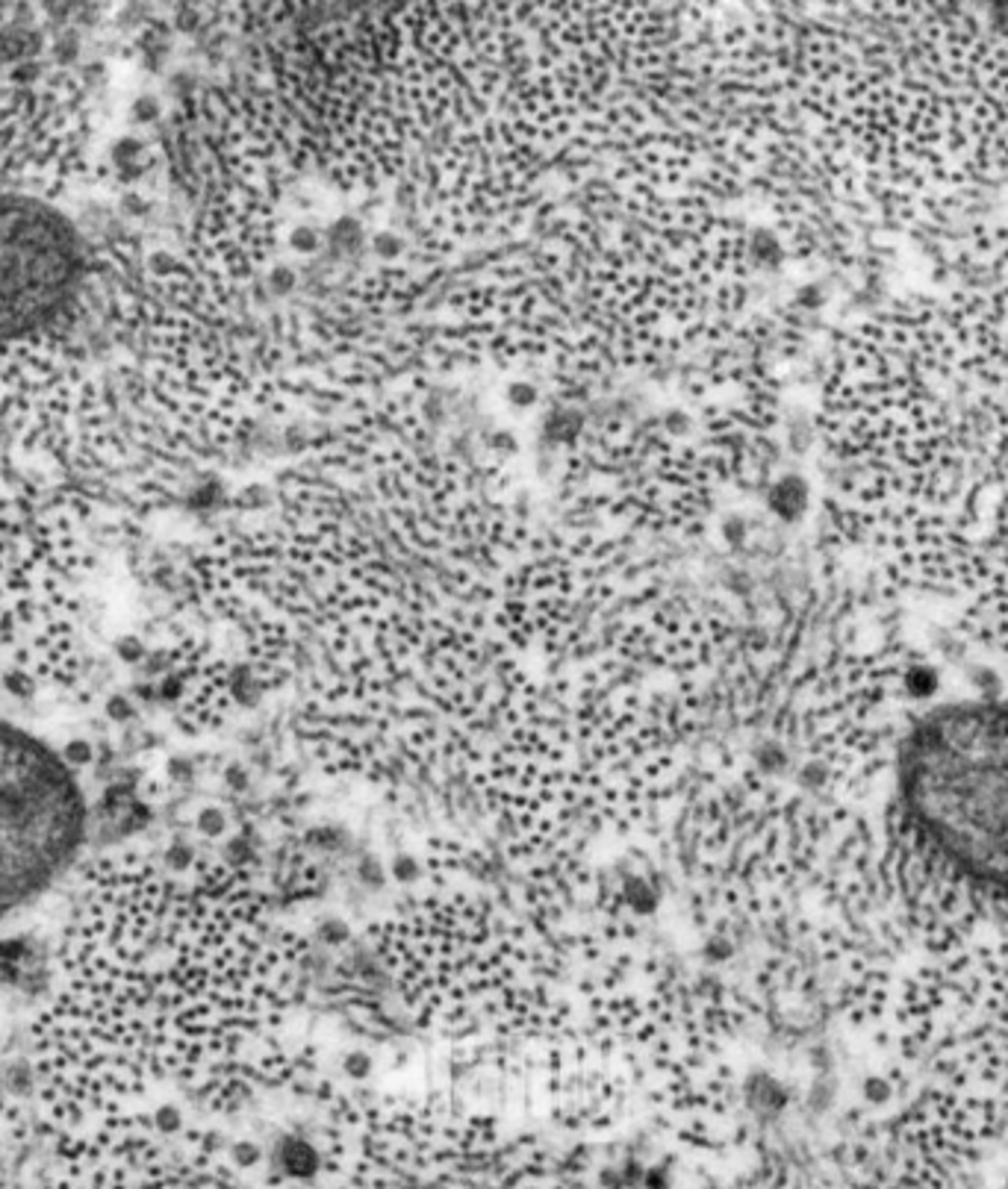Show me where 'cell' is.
I'll return each instance as SVG.
<instances>
[{
  "instance_id": "cell-8",
  "label": "cell",
  "mask_w": 1008,
  "mask_h": 1189,
  "mask_svg": "<svg viewBox=\"0 0 1008 1189\" xmlns=\"http://www.w3.org/2000/svg\"><path fill=\"white\" fill-rule=\"evenodd\" d=\"M327 239H330V244H334V248H342V251H354L360 241H363V227H360L354 218H340L337 225L330 227Z\"/></svg>"
},
{
  "instance_id": "cell-3",
  "label": "cell",
  "mask_w": 1008,
  "mask_h": 1189,
  "mask_svg": "<svg viewBox=\"0 0 1008 1189\" xmlns=\"http://www.w3.org/2000/svg\"><path fill=\"white\" fill-rule=\"evenodd\" d=\"M89 836V801L63 751L0 719V910L66 878Z\"/></svg>"
},
{
  "instance_id": "cell-13",
  "label": "cell",
  "mask_w": 1008,
  "mask_h": 1189,
  "mask_svg": "<svg viewBox=\"0 0 1008 1189\" xmlns=\"http://www.w3.org/2000/svg\"><path fill=\"white\" fill-rule=\"evenodd\" d=\"M316 848H322V852H337L340 848V831L337 827H330V824H319L316 831H313V839H310Z\"/></svg>"
},
{
  "instance_id": "cell-19",
  "label": "cell",
  "mask_w": 1008,
  "mask_h": 1189,
  "mask_svg": "<svg viewBox=\"0 0 1008 1189\" xmlns=\"http://www.w3.org/2000/svg\"><path fill=\"white\" fill-rule=\"evenodd\" d=\"M799 304L814 312V309H820V306L826 304V292H823V286H805V289L799 292Z\"/></svg>"
},
{
  "instance_id": "cell-14",
  "label": "cell",
  "mask_w": 1008,
  "mask_h": 1189,
  "mask_svg": "<svg viewBox=\"0 0 1008 1189\" xmlns=\"http://www.w3.org/2000/svg\"><path fill=\"white\" fill-rule=\"evenodd\" d=\"M723 536H726V542L732 547L743 545V539H747V524H743V518H740V515H729V518L723 521Z\"/></svg>"
},
{
  "instance_id": "cell-7",
  "label": "cell",
  "mask_w": 1008,
  "mask_h": 1189,
  "mask_svg": "<svg viewBox=\"0 0 1008 1189\" xmlns=\"http://www.w3.org/2000/svg\"><path fill=\"white\" fill-rule=\"evenodd\" d=\"M316 939L322 946H327V949H340V946H345L351 939V931H348V925L340 916H327L316 925Z\"/></svg>"
},
{
  "instance_id": "cell-12",
  "label": "cell",
  "mask_w": 1008,
  "mask_h": 1189,
  "mask_svg": "<svg viewBox=\"0 0 1008 1189\" xmlns=\"http://www.w3.org/2000/svg\"><path fill=\"white\" fill-rule=\"evenodd\" d=\"M372 248H374V254H377V257L392 259V257H398V254H402L405 241L398 239L395 233H377V236H374V241H372Z\"/></svg>"
},
{
  "instance_id": "cell-4",
  "label": "cell",
  "mask_w": 1008,
  "mask_h": 1189,
  "mask_svg": "<svg viewBox=\"0 0 1008 1189\" xmlns=\"http://www.w3.org/2000/svg\"><path fill=\"white\" fill-rule=\"evenodd\" d=\"M766 507H770V513L779 515L781 521L797 524L811 507V483L802 474H781L766 492Z\"/></svg>"
},
{
  "instance_id": "cell-11",
  "label": "cell",
  "mask_w": 1008,
  "mask_h": 1189,
  "mask_svg": "<svg viewBox=\"0 0 1008 1189\" xmlns=\"http://www.w3.org/2000/svg\"><path fill=\"white\" fill-rule=\"evenodd\" d=\"M160 115H163V110H160L157 97H139L136 107H133V118H136L139 124H157Z\"/></svg>"
},
{
  "instance_id": "cell-15",
  "label": "cell",
  "mask_w": 1008,
  "mask_h": 1189,
  "mask_svg": "<svg viewBox=\"0 0 1008 1189\" xmlns=\"http://www.w3.org/2000/svg\"><path fill=\"white\" fill-rule=\"evenodd\" d=\"M507 401L513 403V406H520V410H528L531 403H537V389L528 387V383H513V387L507 389Z\"/></svg>"
},
{
  "instance_id": "cell-5",
  "label": "cell",
  "mask_w": 1008,
  "mask_h": 1189,
  "mask_svg": "<svg viewBox=\"0 0 1008 1189\" xmlns=\"http://www.w3.org/2000/svg\"><path fill=\"white\" fill-rule=\"evenodd\" d=\"M619 899H622V904H625L632 913H637V916H651V913L658 910V904H661V892H658V886L651 884L649 878H643V875H625L622 889H619Z\"/></svg>"
},
{
  "instance_id": "cell-9",
  "label": "cell",
  "mask_w": 1008,
  "mask_h": 1189,
  "mask_svg": "<svg viewBox=\"0 0 1008 1189\" xmlns=\"http://www.w3.org/2000/svg\"><path fill=\"white\" fill-rule=\"evenodd\" d=\"M290 244H293V251H298V254H316L319 244H322V236L316 233V227L298 225L290 233Z\"/></svg>"
},
{
  "instance_id": "cell-17",
  "label": "cell",
  "mask_w": 1008,
  "mask_h": 1189,
  "mask_svg": "<svg viewBox=\"0 0 1008 1189\" xmlns=\"http://www.w3.org/2000/svg\"><path fill=\"white\" fill-rule=\"evenodd\" d=\"M664 424H667L669 436H684L690 427H693V421H690V416L687 413H682V410H669L667 418H664Z\"/></svg>"
},
{
  "instance_id": "cell-18",
  "label": "cell",
  "mask_w": 1008,
  "mask_h": 1189,
  "mask_svg": "<svg viewBox=\"0 0 1008 1189\" xmlns=\"http://www.w3.org/2000/svg\"><path fill=\"white\" fill-rule=\"evenodd\" d=\"M360 881L369 886H381L384 884V868H381V863L377 860H363V866H360Z\"/></svg>"
},
{
  "instance_id": "cell-6",
  "label": "cell",
  "mask_w": 1008,
  "mask_h": 1189,
  "mask_svg": "<svg viewBox=\"0 0 1008 1189\" xmlns=\"http://www.w3.org/2000/svg\"><path fill=\"white\" fill-rule=\"evenodd\" d=\"M749 254H752V259L758 262V265H764V269H779L781 262H784V257H787V251H784V244H781V239L773 233V230H766V227H755L752 230V236H749Z\"/></svg>"
},
{
  "instance_id": "cell-1",
  "label": "cell",
  "mask_w": 1008,
  "mask_h": 1189,
  "mask_svg": "<svg viewBox=\"0 0 1008 1189\" xmlns=\"http://www.w3.org/2000/svg\"><path fill=\"white\" fill-rule=\"evenodd\" d=\"M74 884L30 1025L39 1119L157 1098L230 1113L272 1087L290 960L243 868L171 842L100 854Z\"/></svg>"
},
{
  "instance_id": "cell-2",
  "label": "cell",
  "mask_w": 1008,
  "mask_h": 1189,
  "mask_svg": "<svg viewBox=\"0 0 1008 1189\" xmlns=\"http://www.w3.org/2000/svg\"><path fill=\"white\" fill-rule=\"evenodd\" d=\"M888 810L935 866L1008 904V698L920 709L896 745Z\"/></svg>"
},
{
  "instance_id": "cell-16",
  "label": "cell",
  "mask_w": 1008,
  "mask_h": 1189,
  "mask_svg": "<svg viewBox=\"0 0 1008 1189\" xmlns=\"http://www.w3.org/2000/svg\"><path fill=\"white\" fill-rule=\"evenodd\" d=\"M295 286V274L290 272V269H275V272H269V289H272V295H290Z\"/></svg>"
},
{
  "instance_id": "cell-10",
  "label": "cell",
  "mask_w": 1008,
  "mask_h": 1189,
  "mask_svg": "<svg viewBox=\"0 0 1008 1189\" xmlns=\"http://www.w3.org/2000/svg\"><path fill=\"white\" fill-rule=\"evenodd\" d=\"M390 875L395 884H416L422 878V868L413 857H395L390 863Z\"/></svg>"
}]
</instances>
